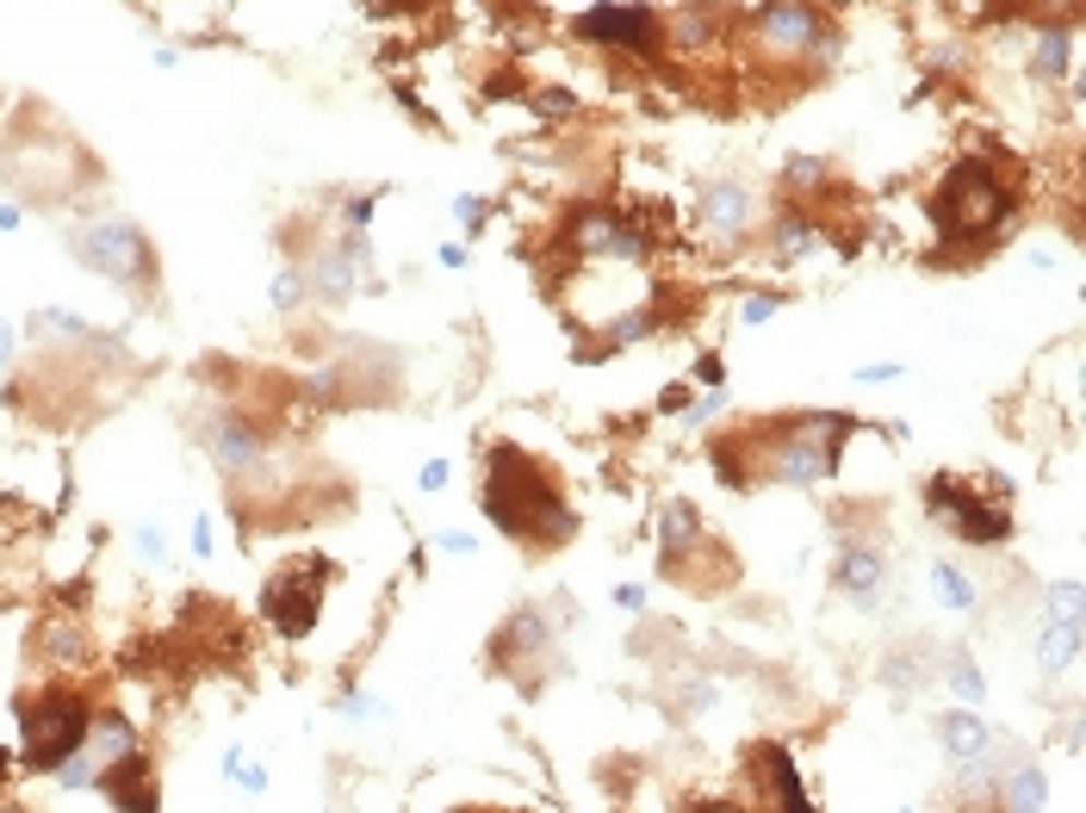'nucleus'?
<instances>
[{
	"label": "nucleus",
	"instance_id": "obj_7",
	"mask_svg": "<svg viewBox=\"0 0 1086 813\" xmlns=\"http://www.w3.org/2000/svg\"><path fill=\"white\" fill-rule=\"evenodd\" d=\"M925 509L932 516H950L956 534L969 546H993V541H1006L1012 522H1006V509L993 504V497H974L962 479H950V472H937L932 484H925Z\"/></svg>",
	"mask_w": 1086,
	"mask_h": 813
},
{
	"label": "nucleus",
	"instance_id": "obj_36",
	"mask_svg": "<svg viewBox=\"0 0 1086 813\" xmlns=\"http://www.w3.org/2000/svg\"><path fill=\"white\" fill-rule=\"evenodd\" d=\"M0 231H20V205H0Z\"/></svg>",
	"mask_w": 1086,
	"mask_h": 813
},
{
	"label": "nucleus",
	"instance_id": "obj_35",
	"mask_svg": "<svg viewBox=\"0 0 1086 813\" xmlns=\"http://www.w3.org/2000/svg\"><path fill=\"white\" fill-rule=\"evenodd\" d=\"M137 541H143V559H162V534H155V528H143Z\"/></svg>",
	"mask_w": 1086,
	"mask_h": 813
},
{
	"label": "nucleus",
	"instance_id": "obj_3",
	"mask_svg": "<svg viewBox=\"0 0 1086 813\" xmlns=\"http://www.w3.org/2000/svg\"><path fill=\"white\" fill-rule=\"evenodd\" d=\"M851 435V416H795L763 435V447H751L763 460V479L776 484H820L839 472V447Z\"/></svg>",
	"mask_w": 1086,
	"mask_h": 813
},
{
	"label": "nucleus",
	"instance_id": "obj_23",
	"mask_svg": "<svg viewBox=\"0 0 1086 813\" xmlns=\"http://www.w3.org/2000/svg\"><path fill=\"white\" fill-rule=\"evenodd\" d=\"M814 243H820V231H814V217L807 212H782L776 217V249L782 255H807Z\"/></svg>",
	"mask_w": 1086,
	"mask_h": 813
},
{
	"label": "nucleus",
	"instance_id": "obj_4",
	"mask_svg": "<svg viewBox=\"0 0 1086 813\" xmlns=\"http://www.w3.org/2000/svg\"><path fill=\"white\" fill-rule=\"evenodd\" d=\"M20 727H25V757H32L38 770H62V764L87 745L94 715H87L81 696L50 690V696H38V702H20Z\"/></svg>",
	"mask_w": 1086,
	"mask_h": 813
},
{
	"label": "nucleus",
	"instance_id": "obj_12",
	"mask_svg": "<svg viewBox=\"0 0 1086 813\" xmlns=\"http://www.w3.org/2000/svg\"><path fill=\"white\" fill-rule=\"evenodd\" d=\"M751 776H758V794L770 808H782V813L807 808V782H801L789 745H758V752H751Z\"/></svg>",
	"mask_w": 1086,
	"mask_h": 813
},
{
	"label": "nucleus",
	"instance_id": "obj_27",
	"mask_svg": "<svg viewBox=\"0 0 1086 813\" xmlns=\"http://www.w3.org/2000/svg\"><path fill=\"white\" fill-rule=\"evenodd\" d=\"M944 678H950V690L962 702H981V671L969 664V652H950V659H944Z\"/></svg>",
	"mask_w": 1086,
	"mask_h": 813
},
{
	"label": "nucleus",
	"instance_id": "obj_30",
	"mask_svg": "<svg viewBox=\"0 0 1086 813\" xmlns=\"http://www.w3.org/2000/svg\"><path fill=\"white\" fill-rule=\"evenodd\" d=\"M776 305H782L776 292H751V298L739 305V317H745V323H763V317H776Z\"/></svg>",
	"mask_w": 1086,
	"mask_h": 813
},
{
	"label": "nucleus",
	"instance_id": "obj_37",
	"mask_svg": "<svg viewBox=\"0 0 1086 813\" xmlns=\"http://www.w3.org/2000/svg\"><path fill=\"white\" fill-rule=\"evenodd\" d=\"M7 361H13V330L0 323V367H7Z\"/></svg>",
	"mask_w": 1086,
	"mask_h": 813
},
{
	"label": "nucleus",
	"instance_id": "obj_1",
	"mask_svg": "<svg viewBox=\"0 0 1086 813\" xmlns=\"http://www.w3.org/2000/svg\"><path fill=\"white\" fill-rule=\"evenodd\" d=\"M484 516L510 541H565L577 528L572 509L559 504L553 479L510 441H497L491 460H484Z\"/></svg>",
	"mask_w": 1086,
	"mask_h": 813
},
{
	"label": "nucleus",
	"instance_id": "obj_38",
	"mask_svg": "<svg viewBox=\"0 0 1086 813\" xmlns=\"http://www.w3.org/2000/svg\"><path fill=\"white\" fill-rule=\"evenodd\" d=\"M0 776H7V757H0Z\"/></svg>",
	"mask_w": 1086,
	"mask_h": 813
},
{
	"label": "nucleus",
	"instance_id": "obj_17",
	"mask_svg": "<svg viewBox=\"0 0 1086 813\" xmlns=\"http://www.w3.org/2000/svg\"><path fill=\"white\" fill-rule=\"evenodd\" d=\"M1067 62H1074V25L1043 20V32H1037V75H1067Z\"/></svg>",
	"mask_w": 1086,
	"mask_h": 813
},
{
	"label": "nucleus",
	"instance_id": "obj_8",
	"mask_svg": "<svg viewBox=\"0 0 1086 813\" xmlns=\"http://www.w3.org/2000/svg\"><path fill=\"white\" fill-rule=\"evenodd\" d=\"M559 249L596 255V261H640V255L652 249V236L640 231L633 217H621L615 205H584V212L572 217V231H565Z\"/></svg>",
	"mask_w": 1086,
	"mask_h": 813
},
{
	"label": "nucleus",
	"instance_id": "obj_13",
	"mask_svg": "<svg viewBox=\"0 0 1086 813\" xmlns=\"http://www.w3.org/2000/svg\"><path fill=\"white\" fill-rule=\"evenodd\" d=\"M881 584H888V559H881L869 541H844L839 546V590L857 609H876L881 602Z\"/></svg>",
	"mask_w": 1086,
	"mask_h": 813
},
{
	"label": "nucleus",
	"instance_id": "obj_6",
	"mask_svg": "<svg viewBox=\"0 0 1086 813\" xmlns=\"http://www.w3.org/2000/svg\"><path fill=\"white\" fill-rule=\"evenodd\" d=\"M324 578L329 565L311 559L305 572H280V578L261 590V615L273 621V634L280 639H305L317 627V609H324Z\"/></svg>",
	"mask_w": 1086,
	"mask_h": 813
},
{
	"label": "nucleus",
	"instance_id": "obj_33",
	"mask_svg": "<svg viewBox=\"0 0 1086 813\" xmlns=\"http://www.w3.org/2000/svg\"><path fill=\"white\" fill-rule=\"evenodd\" d=\"M615 602H621V609H646V590H640V584H621V590H615Z\"/></svg>",
	"mask_w": 1086,
	"mask_h": 813
},
{
	"label": "nucleus",
	"instance_id": "obj_15",
	"mask_svg": "<svg viewBox=\"0 0 1086 813\" xmlns=\"http://www.w3.org/2000/svg\"><path fill=\"white\" fill-rule=\"evenodd\" d=\"M937 739H944V752H950L956 764H981V757L993 752V733L974 715H944L937 720Z\"/></svg>",
	"mask_w": 1086,
	"mask_h": 813
},
{
	"label": "nucleus",
	"instance_id": "obj_2",
	"mask_svg": "<svg viewBox=\"0 0 1086 813\" xmlns=\"http://www.w3.org/2000/svg\"><path fill=\"white\" fill-rule=\"evenodd\" d=\"M1012 212H1018L1012 180H1000L993 175V162H981V155L956 162L950 175L937 180V193H932V217H937V231L950 236V243H981V236H993Z\"/></svg>",
	"mask_w": 1086,
	"mask_h": 813
},
{
	"label": "nucleus",
	"instance_id": "obj_25",
	"mask_svg": "<svg viewBox=\"0 0 1086 813\" xmlns=\"http://www.w3.org/2000/svg\"><path fill=\"white\" fill-rule=\"evenodd\" d=\"M702 528H696V509L689 504H670L665 509V553H689V541H696Z\"/></svg>",
	"mask_w": 1086,
	"mask_h": 813
},
{
	"label": "nucleus",
	"instance_id": "obj_20",
	"mask_svg": "<svg viewBox=\"0 0 1086 813\" xmlns=\"http://www.w3.org/2000/svg\"><path fill=\"white\" fill-rule=\"evenodd\" d=\"M932 597L950 609V615H969L974 609V584L956 572V565H932Z\"/></svg>",
	"mask_w": 1086,
	"mask_h": 813
},
{
	"label": "nucleus",
	"instance_id": "obj_24",
	"mask_svg": "<svg viewBox=\"0 0 1086 813\" xmlns=\"http://www.w3.org/2000/svg\"><path fill=\"white\" fill-rule=\"evenodd\" d=\"M255 453H261V447H255V435H248L243 423H224V428H218V466H230V472H236V466H248Z\"/></svg>",
	"mask_w": 1086,
	"mask_h": 813
},
{
	"label": "nucleus",
	"instance_id": "obj_10",
	"mask_svg": "<svg viewBox=\"0 0 1086 813\" xmlns=\"http://www.w3.org/2000/svg\"><path fill=\"white\" fill-rule=\"evenodd\" d=\"M696 217H702V231L714 236V243H739V236L758 224V193L739 187V180H714V187L696 193Z\"/></svg>",
	"mask_w": 1086,
	"mask_h": 813
},
{
	"label": "nucleus",
	"instance_id": "obj_28",
	"mask_svg": "<svg viewBox=\"0 0 1086 813\" xmlns=\"http://www.w3.org/2000/svg\"><path fill=\"white\" fill-rule=\"evenodd\" d=\"M305 292H311V273H280V280H273V305H280V310H292V305H305Z\"/></svg>",
	"mask_w": 1086,
	"mask_h": 813
},
{
	"label": "nucleus",
	"instance_id": "obj_18",
	"mask_svg": "<svg viewBox=\"0 0 1086 813\" xmlns=\"http://www.w3.org/2000/svg\"><path fill=\"white\" fill-rule=\"evenodd\" d=\"M1081 652V615H1055V627L1043 634V671H1067Z\"/></svg>",
	"mask_w": 1086,
	"mask_h": 813
},
{
	"label": "nucleus",
	"instance_id": "obj_32",
	"mask_svg": "<svg viewBox=\"0 0 1086 813\" xmlns=\"http://www.w3.org/2000/svg\"><path fill=\"white\" fill-rule=\"evenodd\" d=\"M447 484V460H429L422 466V491H441Z\"/></svg>",
	"mask_w": 1086,
	"mask_h": 813
},
{
	"label": "nucleus",
	"instance_id": "obj_29",
	"mask_svg": "<svg viewBox=\"0 0 1086 813\" xmlns=\"http://www.w3.org/2000/svg\"><path fill=\"white\" fill-rule=\"evenodd\" d=\"M224 770L236 776V782H243L248 794H261V789H267V770H261V764H248L243 752H230V757H224Z\"/></svg>",
	"mask_w": 1086,
	"mask_h": 813
},
{
	"label": "nucleus",
	"instance_id": "obj_26",
	"mask_svg": "<svg viewBox=\"0 0 1086 813\" xmlns=\"http://www.w3.org/2000/svg\"><path fill=\"white\" fill-rule=\"evenodd\" d=\"M820 180H826V162H814V155H795V162H789V193H795L801 205L820 193Z\"/></svg>",
	"mask_w": 1086,
	"mask_h": 813
},
{
	"label": "nucleus",
	"instance_id": "obj_14",
	"mask_svg": "<svg viewBox=\"0 0 1086 813\" xmlns=\"http://www.w3.org/2000/svg\"><path fill=\"white\" fill-rule=\"evenodd\" d=\"M100 782H106V794H113V808H125V813L155 808V776L143 770V752L125 757V764H113V770L100 776Z\"/></svg>",
	"mask_w": 1086,
	"mask_h": 813
},
{
	"label": "nucleus",
	"instance_id": "obj_22",
	"mask_svg": "<svg viewBox=\"0 0 1086 813\" xmlns=\"http://www.w3.org/2000/svg\"><path fill=\"white\" fill-rule=\"evenodd\" d=\"M1043 801H1049V782L1037 770H1018L1000 782V808H1043Z\"/></svg>",
	"mask_w": 1086,
	"mask_h": 813
},
{
	"label": "nucleus",
	"instance_id": "obj_31",
	"mask_svg": "<svg viewBox=\"0 0 1086 813\" xmlns=\"http://www.w3.org/2000/svg\"><path fill=\"white\" fill-rule=\"evenodd\" d=\"M1049 602H1055V615H1081V584H1055Z\"/></svg>",
	"mask_w": 1086,
	"mask_h": 813
},
{
	"label": "nucleus",
	"instance_id": "obj_21",
	"mask_svg": "<svg viewBox=\"0 0 1086 813\" xmlns=\"http://www.w3.org/2000/svg\"><path fill=\"white\" fill-rule=\"evenodd\" d=\"M317 292H324V298H348V292H354V261H348V243H342V249H324V261H317Z\"/></svg>",
	"mask_w": 1086,
	"mask_h": 813
},
{
	"label": "nucleus",
	"instance_id": "obj_34",
	"mask_svg": "<svg viewBox=\"0 0 1086 813\" xmlns=\"http://www.w3.org/2000/svg\"><path fill=\"white\" fill-rule=\"evenodd\" d=\"M441 268H466V243H441Z\"/></svg>",
	"mask_w": 1086,
	"mask_h": 813
},
{
	"label": "nucleus",
	"instance_id": "obj_11",
	"mask_svg": "<svg viewBox=\"0 0 1086 813\" xmlns=\"http://www.w3.org/2000/svg\"><path fill=\"white\" fill-rule=\"evenodd\" d=\"M81 255L100 273H113V280H143L150 273V243L131 224H94V231L81 236Z\"/></svg>",
	"mask_w": 1086,
	"mask_h": 813
},
{
	"label": "nucleus",
	"instance_id": "obj_5",
	"mask_svg": "<svg viewBox=\"0 0 1086 813\" xmlns=\"http://www.w3.org/2000/svg\"><path fill=\"white\" fill-rule=\"evenodd\" d=\"M751 44L763 62H801V57H832V32H826L814 0H770L751 20Z\"/></svg>",
	"mask_w": 1086,
	"mask_h": 813
},
{
	"label": "nucleus",
	"instance_id": "obj_9",
	"mask_svg": "<svg viewBox=\"0 0 1086 813\" xmlns=\"http://www.w3.org/2000/svg\"><path fill=\"white\" fill-rule=\"evenodd\" d=\"M577 38L603 44V50L646 57V44L658 38V20H652L646 7H591V13H577Z\"/></svg>",
	"mask_w": 1086,
	"mask_h": 813
},
{
	"label": "nucleus",
	"instance_id": "obj_19",
	"mask_svg": "<svg viewBox=\"0 0 1086 813\" xmlns=\"http://www.w3.org/2000/svg\"><path fill=\"white\" fill-rule=\"evenodd\" d=\"M702 44H714V13L708 7H684L670 20V50H702Z\"/></svg>",
	"mask_w": 1086,
	"mask_h": 813
},
{
	"label": "nucleus",
	"instance_id": "obj_16",
	"mask_svg": "<svg viewBox=\"0 0 1086 813\" xmlns=\"http://www.w3.org/2000/svg\"><path fill=\"white\" fill-rule=\"evenodd\" d=\"M81 752H94L100 757V776L113 770V764H125V757H137V733L125 727L118 715H106L100 727H87V745Z\"/></svg>",
	"mask_w": 1086,
	"mask_h": 813
}]
</instances>
